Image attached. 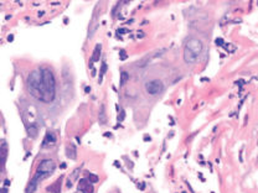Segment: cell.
I'll return each instance as SVG.
<instances>
[{"mask_svg": "<svg viewBox=\"0 0 258 193\" xmlns=\"http://www.w3.org/2000/svg\"><path fill=\"white\" fill-rule=\"evenodd\" d=\"M41 76H42V100L52 101L55 99V93H56V82L53 73L48 68H42Z\"/></svg>", "mask_w": 258, "mask_h": 193, "instance_id": "6da1fadb", "label": "cell"}, {"mask_svg": "<svg viewBox=\"0 0 258 193\" xmlns=\"http://www.w3.org/2000/svg\"><path fill=\"white\" fill-rule=\"evenodd\" d=\"M27 84L30 91L32 92V96H36L39 93V99L42 100V76L41 71H32L27 77Z\"/></svg>", "mask_w": 258, "mask_h": 193, "instance_id": "7a4b0ae2", "label": "cell"}, {"mask_svg": "<svg viewBox=\"0 0 258 193\" xmlns=\"http://www.w3.org/2000/svg\"><path fill=\"white\" fill-rule=\"evenodd\" d=\"M55 168H56V165L52 160H42L39 165V167H37V172H40L44 176L48 177L55 171Z\"/></svg>", "mask_w": 258, "mask_h": 193, "instance_id": "3957f363", "label": "cell"}, {"mask_svg": "<svg viewBox=\"0 0 258 193\" xmlns=\"http://www.w3.org/2000/svg\"><path fill=\"white\" fill-rule=\"evenodd\" d=\"M163 88H164V86L159 79H153L145 84V89L150 96H156V94L161 93Z\"/></svg>", "mask_w": 258, "mask_h": 193, "instance_id": "277c9868", "label": "cell"}, {"mask_svg": "<svg viewBox=\"0 0 258 193\" xmlns=\"http://www.w3.org/2000/svg\"><path fill=\"white\" fill-rule=\"evenodd\" d=\"M189 51H191L195 56L199 57V55L202 52V42L197 38H190L187 42H186V47Z\"/></svg>", "mask_w": 258, "mask_h": 193, "instance_id": "5b68a950", "label": "cell"}, {"mask_svg": "<svg viewBox=\"0 0 258 193\" xmlns=\"http://www.w3.org/2000/svg\"><path fill=\"white\" fill-rule=\"evenodd\" d=\"M78 191H82L83 193H93V186L92 183H90L87 180L82 178L80 180V183H78Z\"/></svg>", "mask_w": 258, "mask_h": 193, "instance_id": "8992f818", "label": "cell"}, {"mask_svg": "<svg viewBox=\"0 0 258 193\" xmlns=\"http://www.w3.org/2000/svg\"><path fill=\"white\" fill-rule=\"evenodd\" d=\"M184 61L187 63V65H191V63H195L197 61V56H195L191 51H189L187 48L184 50Z\"/></svg>", "mask_w": 258, "mask_h": 193, "instance_id": "52a82bcc", "label": "cell"}, {"mask_svg": "<svg viewBox=\"0 0 258 193\" xmlns=\"http://www.w3.org/2000/svg\"><path fill=\"white\" fill-rule=\"evenodd\" d=\"M98 120L101 125H106L107 124V115H106V106L102 104L101 109H99V115H98Z\"/></svg>", "mask_w": 258, "mask_h": 193, "instance_id": "ba28073f", "label": "cell"}, {"mask_svg": "<svg viewBox=\"0 0 258 193\" xmlns=\"http://www.w3.org/2000/svg\"><path fill=\"white\" fill-rule=\"evenodd\" d=\"M56 142V136L53 132L51 131H47L46 132V136H45V140H44V145H53Z\"/></svg>", "mask_w": 258, "mask_h": 193, "instance_id": "9c48e42d", "label": "cell"}, {"mask_svg": "<svg viewBox=\"0 0 258 193\" xmlns=\"http://www.w3.org/2000/svg\"><path fill=\"white\" fill-rule=\"evenodd\" d=\"M66 156L68 159H71V160H75L77 157V150H76V147L72 144L70 146H67V149H66Z\"/></svg>", "mask_w": 258, "mask_h": 193, "instance_id": "30bf717a", "label": "cell"}, {"mask_svg": "<svg viewBox=\"0 0 258 193\" xmlns=\"http://www.w3.org/2000/svg\"><path fill=\"white\" fill-rule=\"evenodd\" d=\"M101 50H102V45L101 43H97L96 47H94V51H93V56H92V62H97L99 61V57H101Z\"/></svg>", "mask_w": 258, "mask_h": 193, "instance_id": "8fae6325", "label": "cell"}, {"mask_svg": "<svg viewBox=\"0 0 258 193\" xmlns=\"http://www.w3.org/2000/svg\"><path fill=\"white\" fill-rule=\"evenodd\" d=\"M37 134H39V129H37L36 125H32V124H31V125L27 126V135H29L30 137H36Z\"/></svg>", "mask_w": 258, "mask_h": 193, "instance_id": "7c38bea8", "label": "cell"}, {"mask_svg": "<svg viewBox=\"0 0 258 193\" xmlns=\"http://www.w3.org/2000/svg\"><path fill=\"white\" fill-rule=\"evenodd\" d=\"M7 149H9V146H7L6 142H2V144L0 145V156H1L2 159L6 157V155H7Z\"/></svg>", "mask_w": 258, "mask_h": 193, "instance_id": "4fadbf2b", "label": "cell"}, {"mask_svg": "<svg viewBox=\"0 0 258 193\" xmlns=\"http://www.w3.org/2000/svg\"><path fill=\"white\" fill-rule=\"evenodd\" d=\"M129 81V74L127 72H122L121 73V86H124Z\"/></svg>", "mask_w": 258, "mask_h": 193, "instance_id": "5bb4252c", "label": "cell"}, {"mask_svg": "<svg viewBox=\"0 0 258 193\" xmlns=\"http://www.w3.org/2000/svg\"><path fill=\"white\" fill-rule=\"evenodd\" d=\"M60 183H61V178H60L57 182H55V185H53L52 187H47V191H55V192L57 193L58 192V190H60Z\"/></svg>", "mask_w": 258, "mask_h": 193, "instance_id": "9a60e30c", "label": "cell"}, {"mask_svg": "<svg viewBox=\"0 0 258 193\" xmlns=\"http://www.w3.org/2000/svg\"><path fill=\"white\" fill-rule=\"evenodd\" d=\"M98 176L97 175H94V173H90L88 175V182L90 183H97L98 182Z\"/></svg>", "mask_w": 258, "mask_h": 193, "instance_id": "2e32d148", "label": "cell"}, {"mask_svg": "<svg viewBox=\"0 0 258 193\" xmlns=\"http://www.w3.org/2000/svg\"><path fill=\"white\" fill-rule=\"evenodd\" d=\"M107 72V63L106 62H103L102 63V68H101V73H99V76H101V81H102V77L104 76V73Z\"/></svg>", "mask_w": 258, "mask_h": 193, "instance_id": "e0dca14e", "label": "cell"}, {"mask_svg": "<svg viewBox=\"0 0 258 193\" xmlns=\"http://www.w3.org/2000/svg\"><path fill=\"white\" fill-rule=\"evenodd\" d=\"M124 118H126V111L122 110V111H121V116H118V121H122Z\"/></svg>", "mask_w": 258, "mask_h": 193, "instance_id": "ac0fdd59", "label": "cell"}, {"mask_svg": "<svg viewBox=\"0 0 258 193\" xmlns=\"http://www.w3.org/2000/svg\"><path fill=\"white\" fill-rule=\"evenodd\" d=\"M216 43H217V46H223V40L222 38H216Z\"/></svg>", "mask_w": 258, "mask_h": 193, "instance_id": "d6986e66", "label": "cell"}, {"mask_svg": "<svg viewBox=\"0 0 258 193\" xmlns=\"http://www.w3.org/2000/svg\"><path fill=\"white\" fill-rule=\"evenodd\" d=\"M127 58V56H126V51H121V60H126Z\"/></svg>", "mask_w": 258, "mask_h": 193, "instance_id": "ffe728a7", "label": "cell"}, {"mask_svg": "<svg viewBox=\"0 0 258 193\" xmlns=\"http://www.w3.org/2000/svg\"><path fill=\"white\" fill-rule=\"evenodd\" d=\"M126 32H128V30H126V29H121V30H118V34H126Z\"/></svg>", "mask_w": 258, "mask_h": 193, "instance_id": "44dd1931", "label": "cell"}, {"mask_svg": "<svg viewBox=\"0 0 258 193\" xmlns=\"http://www.w3.org/2000/svg\"><path fill=\"white\" fill-rule=\"evenodd\" d=\"M66 186H67L68 188H71V187H72V182H71V181L68 180V181H67V185H66Z\"/></svg>", "mask_w": 258, "mask_h": 193, "instance_id": "7402d4cb", "label": "cell"}, {"mask_svg": "<svg viewBox=\"0 0 258 193\" xmlns=\"http://www.w3.org/2000/svg\"><path fill=\"white\" fill-rule=\"evenodd\" d=\"M136 36H138V37H144V34H143V32H138Z\"/></svg>", "mask_w": 258, "mask_h": 193, "instance_id": "603a6c76", "label": "cell"}, {"mask_svg": "<svg viewBox=\"0 0 258 193\" xmlns=\"http://www.w3.org/2000/svg\"><path fill=\"white\" fill-rule=\"evenodd\" d=\"M85 92H86V93H90V92H91V88H90V87H86V88H85Z\"/></svg>", "mask_w": 258, "mask_h": 193, "instance_id": "cb8c5ba5", "label": "cell"}, {"mask_svg": "<svg viewBox=\"0 0 258 193\" xmlns=\"http://www.w3.org/2000/svg\"><path fill=\"white\" fill-rule=\"evenodd\" d=\"M0 193H7V191L5 188H0Z\"/></svg>", "mask_w": 258, "mask_h": 193, "instance_id": "d4e9b609", "label": "cell"}, {"mask_svg": "<svg viewBox=\"0 0 258 193\" xmlns=\"http://www.w3.org/2000/svg\"><path fill=\"white\" fill-rule=\"evenodd\" d=\"M44 14H45V12H44V11H40V12H39V14H37V15H39V17H40V16H44Z\"/></svg>", "mask_w": 258, "mask_h": 193, "instance_id": "484cf974", "label": "cell"}, {"mask_svg": "<svg viewBox=\"0 0 258 193\" xmlns=\"http://www.w3.org/2000/svg\"><path fill=\"white\" fill-rule=\"evenodd\" d=\"M12 40H14V37H12V36H11V35H10V36H9V37H7V41H12Z\"/></svg>", "mask_w": 258, "mask_h": 193, "instance_id": "4316f807", "label": "cell"}, {"mask_svg": "<svg viewBox=\"0 0 258 193\" xmlns=\"http://www.w3.org/2000/svg\"><path fill=\"white\" fill-rule=\"evenodd\" d=\"M2 161H4V159H0V168H1V166H2Z\"/></svg>", "mask_w": 258, "mask_h": 193, "instance_id": "83f0119b", "label": "cell"}, {"mask_svg": "<svg viewBox=\"0 0 258 193\" xmlns=\"http://www.w3.org/2000/svg\"><path fill=\"white\" fill-rule=\"evenodd\" d=\"M144 140H145V141H148V140L150 141V137H148V136H145V137H144Z\"/></svg>", "mask_w": 258, "mask_h": 193, "instance_id": "f1b7e54d", "label": "cell"}]
</instances>
